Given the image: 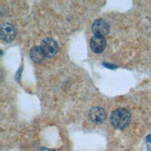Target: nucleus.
I'll list each match as a JSON object with an SVG mask.
<instances>
[{"label": "nucleus", "instance_id": "nucleus-1", "mask_svg": "<svg viewBox=\"0 0 151 151\" xmlns=\"http://www.w3.org/2000/svg\"><path fill=\"white\" fill-rule=\"evenodd\" d=\"M131 116L130 111L124 108H117L112 111L110 116V122L114 128L122 130L126 128L129 123L131 122Z\"/></svg>", "mask_w": 151, "mask_h": 151}, {"label": "nucleus", "instance_id": "nucleus-2", "mask_svg": "<svg viewBox=\"0 0 151 151\" xmlns=\"http://www.w3.org/2000/svg\"><path fill=\"white\" fill-rule=\"evenodd\" d=\"M45 58H53L58 52V45L52 38H46L40 45Z\"/></svg>", "mask_w": 151, "mask_h": 151}, {"label": "nucleus", "instance_id": "nucleus-3", "mask_svg": "<svg viewBox=\"0 0 151 151\" xmlns=\"http://www.w3.org/2000/svg\"><path fill=\"white\" fill-rule=\"evenodd\" d=\"M16 36V30L11 23L6 22L1 25L0 28V37L1 40L6 43H9L12 40H14Z\"/></svg>", "mask_w": 151, "mask_h": 151}, {"label": "nucleus", "instance_id": "nucleus-4", "mask_svg": "<svg viewBox=\"0 0 151 151\" xmlns=\"http://www.w3.org/2000/svg\"><path fill=\"white\" fill-rule=\"evenodd\" d=\"M91 30H93L94 35H99V36L104 37L109 34L110 26L107 21H104L103 19H98L93 23Z\"/></svg>", "mask_w": 151, "mask_h": 151}, {"label": "nucleus", "instance_id": "nucleus-5", "mask_svg": "<svg viewBox=\"0 0 151 151\" xmlns=\"http://www.w3.org/2000/svg\"><path fill=\"white\" fill-rule=\"evenodd\" d=\"M89 117L93 122H94L96 124H101L106 121L107 113L103 108L93 107V108H91L89 111Z\"/></svg>", "mask_w": 151, "mask_h": 151}, {"label": "nucleus", "instance_id": "nucleus-6", "mask_svg": "<svg viewBox=\"0 0 151 151\" xmlns=\"http://www.w3.org/2000/svg\"><path fill=\"white\" fill-rule=\"evenodd\" d=\"M90 49L94 53H102L107 47V40L104 36L94 35L91 37L90 43Z\"/></svg>", "mask_w": 151, "mask_h": 151}, {"label": "nucleus", "instance_id": "nucleus-7", "mask_svg": "<svg viewBox=\"0 0 151 151\" xmlns=\"http://www.w3.org/2000/svg\"><path fill=\"white\" fill-rule=\"evenodd\" d=\"M44 54L40 47H34L30 51V58L34 62H40L43 60Z\"/></svg>", "mask_w": 151, "mask_h": 151}, {"label": "nucleus", "instance_id": "nucleus-8", "mask_svg": "<svg viewBox=\"0 0 151 151\" xmlns=\"http://www.w3.org/2000/svg\"><path fill=\"white\" fill-rule=\"evenodd\" d=\"M103 65H104V66L107 67V68H110V69H116V68H117V67L115 66V65H112V64H107V62H104V63H103Z\"/></svg>", "mask_w": 151, "mask_h": 151}, {"label": "nucleus", "instance_id": "nucleus-9", "mask_svg": "<svg viewBox=\"0 0 151 151\" xmlns=\"http://www.w3.org/2000/svg\"><path fill=\"white\" fill-rule=\"evenodd\" d=\"M36 151H55V150L49 149V148H45V147H40V148H38Z\"/></svg>", "mask_w": 151, "mask_h": 151}, {"label": "nucleus", "instance_id": "nucleus-10", "mask_svg": "<svg viewBox=\"0 0 151 151\" xmlns=\"http://www.w3.org/2000/svg\"><path fill=\"white\" fill-rule=\"evenodd\" d=\"M147 142H151V134H149V135L147 137Z\"/></svg>", "mask_w": 151, "mask_h": 151}]
</instances>
